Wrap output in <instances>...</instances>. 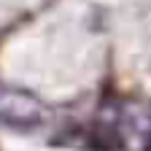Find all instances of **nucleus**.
<instances>
[{
	"label": "nucleus",
	"mask_w": 151,
	"mask_h": 151,
	"mask_svg": "<svg viewBox=\"0 0 151 151\" xmlns=\"http://www.w3.org/2000/svg\"><path fill=\"white\" fill-rule=\"evenodd\" d=\"M51 116L49 108L24 89L0 86V124L14 129H35Z\"/></svg>",
	"instance_id": "nucleus-1"
},
{
	"label": "nucleus",
	"mask_w": 151,
	"mask_h": 151,
	"mask_svg": "<svg viewBox=\"0 0 151 151\" xmlns=\"http://www.w3.org/2000/svg\"><path fill=\"white\" fill-rule=\"evenodd\" d=\"M148 140H151V116H148Z\"/></svg>",
	"instance_id": "nucleus-2"
}]
</instances>
